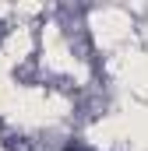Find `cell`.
Wrapping results in <instances>:
<instances>
[{"instance_id": "6da1fadb", "label": "cell", "mask_w": 148, "mask_h": 151, "mask_svg": "<svg viewBox=\"0 0 148 151\" xmlns=\"http://www.w3.org/2000/svg\"><path fill=\"white\" fill-rule=\"evenodd\" d=\"M67 151H74V148H67Z\"/></svg>"}]
</instances>
